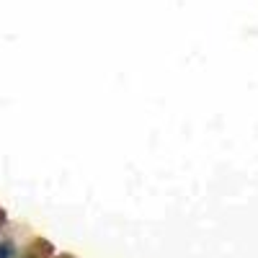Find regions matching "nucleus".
I'll return each instance as SVG.
<instances>
[{"instance_id":"1","label":"nucleus","mask_w":258,"mask_h":258,"mask_svg":"<svg viewBox=\"0 0 258 258\" xmlns=\"http://www.w3.org/2000/svg\"><path fill=\"white\" fill-rule=\"evenodd\" d=\"M13 255V243H0V258H11Z\"/></svg>"},{"instance_id":"2","label":"nucleus","mask_w":258,"mask_h":258,"mask_svg":"<svg viewBox=\"0 0 258 258\" xmlns=\"http://www.w3.org/2000/svg\"><path fill=\"white\" fill-rule=\"evenodd\" d=\"M6 220H8V217H6V212L0 209V225H6Z\"/></svg>"}]
</instances>
